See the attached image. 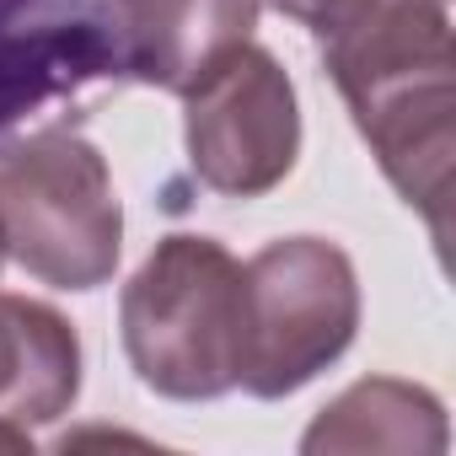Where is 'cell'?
I'll use <instances>...</instances> for the list:
<instances>
[{"label":"cell","mask_w":456,"mask_h":456,"mask_svg":"<svg viewBox=\"0 0 456 456\" xmlns=\"http://www.w3.org/2000/svg\"><path fill=\"white\" fill-rule=\"evenodd\" d=\"M118 328L156 397H225L242 365V264L215 237H161L118 296Z\"/></svg>","instance_id":"obj_1"},{"label":"cell","mask_w":456,"mask_h":456,"mask_svg":"<svg viewBox=\"0 0 456 456\" xmlns=\"http://www.w3.org/2000/svg\"><path fill=\"white\" fill-rule=\"evenodd\" d=\"M0 248L38 285L97 290L124 253V204L108 156L65 124L0 145Z\"/></svg>","instance_id":"obj_2"},{"label":"cell","mask_w":456,"mask_h":456,"mask_svg":"<svg viewBox=\"0 0 456 456\" xmlns=\"http://www.w3.org/2000/svg\"><path fill=\"white\" fill-rule=\"evenodd\" d=\"M360 328V280L344 248L280 237L242 264V365L237 387L274 403L344 360Z\"/></svg>","instance_id":"obj_3"},{"label":"cell","mask_w":456,"mask_h":456,"mask_svg":"<svg viewBox=\"0 0 456 456\" xmlns=\"http://www.w3.org/2000/svg\"><path fill=\"white\" fill-rule=\"evenodd\" d=\"M183 145L209 193L258 199L280 188L301 156V102L285 65L253 38L220 54L183 92Z\"/></svg>","instance_id":"obj_4"},{"label":"cell","mask_w":456,"mask_h":456,"mask_svg":"<svg viewBox=\"0 0 456 456\" xmlns=\"http://www.w3.org/2000/svg\"><path fill=\"white\" fill-rule=\"evenodd\" d=\"M118 76L108 0H0V145L33 113Z\"/></svg>","instance_id":"obj_5"},{"label":"cell","mask_w":456,"mask_h":456,"mask_svg":"<svg viewBox=\"0 0 456 456\" xmlns=\"http://www.w3.org/2000/svg\"><path fill=\"white\" fill-rule=\"evenodd\" d=\"M264 0H108L124 81L188 92L220 54L253 38Z\"/></svg>","instance_id":"obj_6"},{"label":"cell","mask_w":456,"mask_h":456,"mask_svg":"<svg viewBox=\"0 0 456 456\" xmlns=\"http://www.w3.org/2000/svg\"><path fill=\"white\" fill-rule=\"evenodd\" d=\"M81 392L76 328L28 296H0V424L38 429L70 413Z\"/></svg>","instance_id":"obj_7"},{"label":"cell","mask_w":456,"mask_h":456,"mask_svg":"<svg viewBox=\"0 0 456 456\" xmlns=\"http://www.w3.org/2000/svg\"><path fill=\"white\" fill-rule=\"evenodd\" d=\"M451 445L445 408L429 387L397 381V376H365L344 397H333L312 429L301 435L306 456L322 451H413V456H440Z\"/></svg>","instance_id":"obj_8"},{"label":"cell","mask_w":456,"mask_h":456,"mask_svg":"<svg viewBox=\"0 0 456 456\" xmlns=\"http://www.w3.org/2000/svg\"><path fill=\"white\" fill-rule=\"evenodd\" d=\"M269 6H274L280 17L301 22L306 33H317V44H322V38H333L344 22H354L370 0H269Z\"/></svg>","instance_id":"obj_9"},{"label":"cell","mask_w":456,"mask_h":456,"mask_svg":"<svg viewBox=\"0 0 456 456\" xmlns=\"http://www.w3.org/2000/svg\"><path fill=\"white\" fill-rule=\"evenodd\" d=\"M0 264H6V248H0Z\"/></svg>","instance_id":"obj_10"}]
</instances>
